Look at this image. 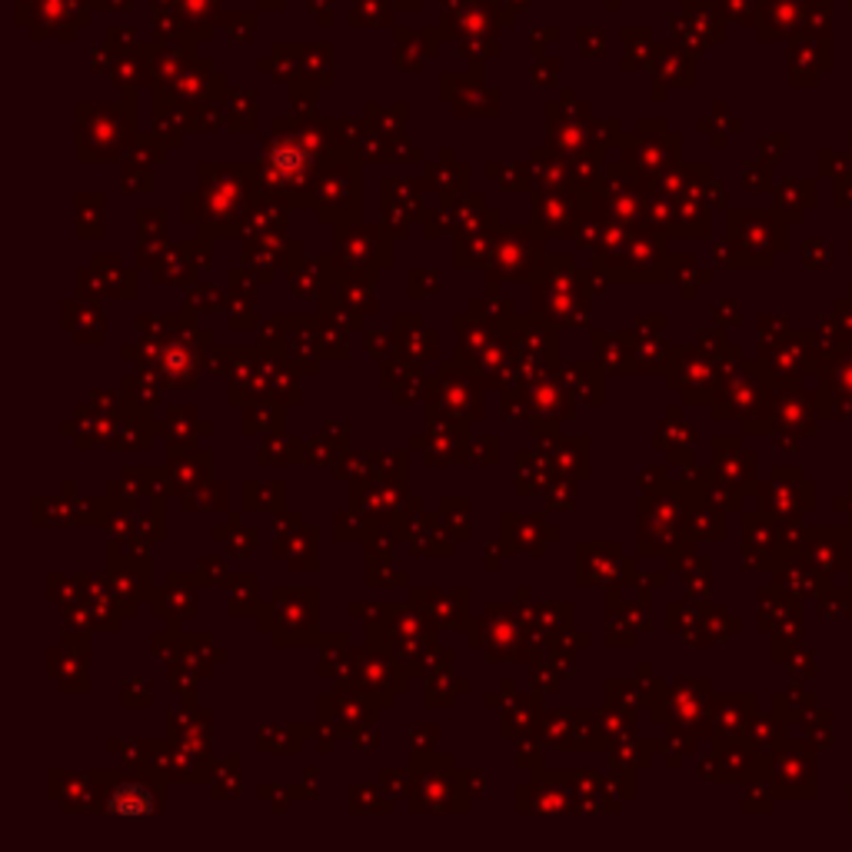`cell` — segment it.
Wrapping results in <instances>:
<instances>
[{
  "label": "cell",
  "mask_w": 852,
  "mask_h": 852,
  "mask_svg": "<svg viewBox=\"0 0 852 852\" xmlns=\"http://www.w3.org/2000/svg\"><path fill=\"white\" fill-rule=\"evenodd\" d=\"M107 810L123 820H143L160 810V800L150 786L137 783V780H123L107 793Z\"/></svg>",
  "instance_id": "obj_1"
}]
</instances>
